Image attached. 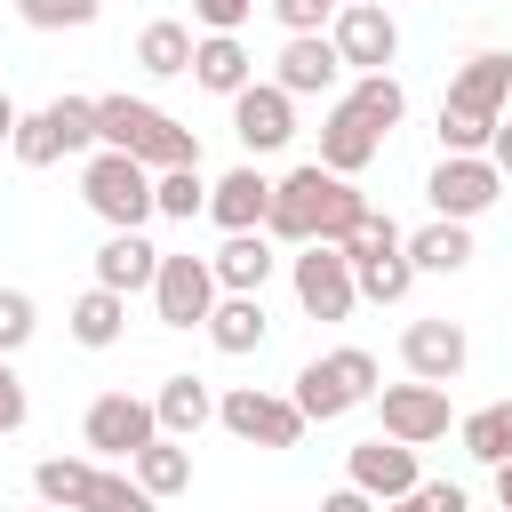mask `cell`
<instances>
[{"label":"cell","mask_w":512,"mask_h":512,"mask_svg":"<svg viewBox=\"0 0 512 512\" xmlns=\"http://www.w3.org/2000/svg\"><path fill=\"white\" fill-rule=\"evenodd\" d=\"M368 216V200L352 192V176H328L320 160H304V168H288L280 184H272V216H264V240H288V248H336L352 224Z\"/></svg>","instance_id":"1"},{"label":"cell","mask_w":512,"mask_h":512,"mask_svg":"<svg viewBox=\"0 0 512 512\" xmlns=\"http://www.w3.org/2000/svg\"><path fill=\"white\" fill-rule=\"evenodd\" d=\"M96 144L104 152H128L136 168L168 176V168H200V136L184 120H168L160 104L144 96H96Z\"/></svg>","instance_id":"2"},{"label":"cell","mask_w":512,"mask_h":512,"mask_svg":"<svg viewBox=\"0 0 512 512\" xmlns=\"http://www.w3.org/2000/svg\"><path fill=\"white\" fill-rule=\"evenodd\" d=\"M504 104H512V56H496V48L464 56L440 96V152H488Z\"/></svg>","instance_id":"3"},{"label":"cell","mask_w":512,"mask_h":512,"mask_svg":"<svg viewBox=\"0 0 512 512\" xmlns=\"http://www.w3.org/2000/svg\"><path fill=\"white\" fill-rule=\"evenodd\" d=\"M288 400H296L304 424H336V416H352V408L376 400V360L360 344H336V352H320V360L296 368V392Z\"/></svg>","instance_id":"4"},{"label":"cell","mask_w":512,"mask_h":512,"mask_svg":"<svg viewBox=\"0 0 512 512\" xmlns=\"http://www.w3.org/2000/svg\"><path fill=\"white\" fill-rule=\"evenodd\" d=\"M80 200L112 224V232H144L152 224V168H136L128 152H88L80 160Z\"/></svg>","instance_id":"5"},{"label":"cell","mask_w":512,"mask_h":512,"mask_svg":"<svg viewBox=\"0 0 512 512\" xmlns=\"http://www.w3.org/2000/svg\"><path fill=\"white\" fill-rule=\"evenodd\" d=\"M216 424H224L232 440H248V448H296V440H304L296 400H288V392H264V384L216 392Z\"/></svg>","instance_id":"6"},{"label":"cell","mask_w":512,"mask_h":512,"mask_svg":"<svg viewBox=\"0 0 512 512\" xmlns=\"http://www.w3.org/2000/svg\"><path fill=\"white\" fill-rule=\"evenodd\" d=\"M432 216H448V224H472V216H488L496 200H504V176L488 168V152H440V168H432Z\"/></svg>","instance_id":"7"},{"label":"cell","mask_w":512,"mask_h":512,"mask_svg":"<svg viewBox=\"0 0 512 512\" xmlns=\"http://www.w3.org/2000/svg\"><path fill=\"white\" fill-rule=\"evenodd\" d=\"M376 416H384V440L400 448H432L448 440V384H376Z\"/></svg>","instance_id":"8"},{"label":"cell","mask_w":512,"mask_h":512,"mask_svg":"<svg viewBox=\"0 0 512 512\" xmlns=\"http://www.w3.org/2000/svg\"><path fill=\"white\" fill-rule=\"evenodd\" d=\"M216 272H208V256H160V272H152V312H160V328H200L208 312H216Z\"/></svg>","instance_id":"9"},{"label":"cell","mask_w":512,"mask_h":512,"mask_svg":"<svg viewBox=\"0 0 512 512\" xmlns=\"http://www.w3.org/2000/svg\"><path fill=\"white\" fill-rule=\"evenodd\" d=\"M80 440L96 448V456H136V448H152L160 440V424H152V400H136V392H96L88 400V416H80Z\"/></svg>","instance_id":"10"},{"label":"cell","mask_w":512,"mask_h":512,"mask_svg":"<svg viewBox=\"0 0 512 512\" xmlns=\"http://www.w3.org/2000/svg\"><path fill=\"white\" fill-rule=\"evenodd\" d=\"M328 48H336L344 72H384V64L400 56V24H392L376 0H360V8H336V16H328Z\"/></svg>","instance_id":"11"},{"label":"cell","mask_w":512,"mask_h":512,"mask_svg":"<svg viewBox=\"0 0 512 512\" xmlns=\"http://www.w3.org/2000/svg\"><path fill=\"white\" fill-rule=\"evenodd\" d=\"M288 280H296V304L312 312V320H344L352 304H360V288H352V264L336 256V248H296L288 256Z\"/></svg>","instance_id":"12"},{"label":"cell","mask_w":512,"mask_h":512,"mask_svg":"<svg viewBox=\"0 0 512 512\" xmlns=\"http://www.w3.org/2000/svg\"><path fill=\"white\" fill-rule=\"evenodd\" d=\"M464 360H472V336H464L456 320H408V328H400V368H408L416 384H456Z\"/></svg>","instance_id":"13"},{"label":"cell","mask_w":512,"mask_h":512,"mask_svg":"<svg viewBox=\"0 0 512 512\" xmlns=\"http://www.w3.org/2000/svg\"><path fill=\"white\" fill-rule=\"evenodd\" d=\"M424 472H416V448H400V440H360L352 456H344V488H360L368 504H392V496H408Z\"/></svg>","instance_id":"14"},{"label":"cell","mask_w":512,"mask_h":512,"mask_svg":"<svg viewBox=\"0 0 512 512\" xmlns=\"http://www.w3.org/2000/svg\"><path fill=\"white\" fill-rule=\"evenodd\" d=\"M232 136L248 144V160H256V152H280V144L296 136V96H280L272 80H248V88L232 96Z\"/></svg>","instance_id":"15"},{"label":"cell","mask_w":512,"mask_h":512,"mask_svg":"<svg viewBox=\"0 0 512 512\" xmlns=\"http://www.w3.org/2000/svg\"><path fill=\"white\" fill-rule=\"evenodd\" d=\"M336 80H344V64H336L328 32H296V40H280V56H272V88H280V96H328Z\"/></svg>","instance_id":"16"},{"label":"cell","mask_w":512,"mask_h":512,"mask_svg":"<svg viewBox=\"0 0 512 512\" xmlns=\"http://www.w3.org/2000/svg\"><path fill=\"white\" fill-rule=\"evenodd\" d=\"M208 216H216V232H264V216H272V176H256V160L224 168V176L208 184Z\"/></svg>","instance_id":"17"},{"label":"cell","mask_w":512,"mask_h":512,"mask_svg":"<svg viewBox=\"0 0 512 512\" xmlns=\"http://www.w3.org/2000/svg\"><path fill=\"white\" fill-rule=\"evenodd\" d=\"M376 152H384V136H376V128L336 96V104H328V120H320V168H328V176H360Z\"/></svg>","instance_id":"18"},{"label":"cell","mask_w":512,"mask_h":512,"mask_svg":"<svg viewBox=\"0 0 512 512\" xmlns=\"http://www.w3.org/2000/svg\"><path fill=\"white\" fill-rule=\"evenodd\" d=\"M192 80H200L208 96L232 104V96L256 80V56L240 48V32H200V40H192Z\"/></svg>","instance_id":"19"},{"label":"cell","mask_w":512,"mask_h":512,"mask_svg":"<svg viewBox=\"0 0 512 512\" xmlns=\"http://www.w3.org/2000/svg\"><path fill=\"white\" fill-rule=\"evenodd\" d=\"M272 240L264 232H224V248L208 256V272H216V288L224 296H264V280H272Z\"/></svg>","instance_id":"20"},{"label":"cell","mask_w":512,"mask_h":512,"mask_svg":"<svg viewBox=\"0 0 512 512\" xmlns=\"http://www.w3.org/2000/svg\"><path fill=\"white\" fill-rule=\"evenodd\" d=\"M152 424H160V440H192V432L216 424V392H208L200 376H160V392H152Z\"/></svg>","instance_id":"21"},{"label":"cell","mask_w":512,"mask_h":512,"mask_svg":"<svg viewBox=\"0 0 512 512\" xmlns=\"http://www.w3.org/2000/svg\"><path fill=\"white\" fill-rule=\"evenodd\" d=\"M152 272H160V248H152L144 232H112V240L96 248V288H112V296L152 288Z\"/></svg>","instance_id":"22"},{"label":"cell","mask_w":512,"mask_h":512,"mask_svg":"<svg viewBox=\"0 0 512 512\" xmlns=\"http://www.w3.org/2000/svg\"><path fill=\"white\" fill-rule=\"evenodd\" d=\"M200 328H208V344H216L224 360H240V352H264V336H272V320H264V296H216V312H208Z\"/></svg>","instance_id":"23"},{"label":"cell","mask_w":512,"mask_h":512,"mask_svg":"<svg viewBox=\"0 0 512 512\" xmlns=\"http://www.w3.org/2000/svg\"><path fill=\"white\" fill-rule=\"evenodd\" d=\"M400 248H408V264H416V272H464V264H472V224L432 216V224H416Z\"/></svg>","instance_id":"24"},{"label":"cell","mask_w":512,"mask_h":512,"mask_svg":"<svg viewBox=\"0 0 512 512\" xmlns=\"http://www.w3.org/2000/svg\"><path fill=\"white\" fill-rule=\"evenodd\" d=\"M128 480H136L152 504H160V496H184V488H192V448H184V440H152V448L128 456Z\"/></svg>","instance_id":"25"},{"label":"cell","mask_w":512,"mask_h":512,"mask_svg":"<svg viewBox=\"0 0 512 512\" xmlns=\"http://www.w3.org/2000/svg\"><path fill=\"white\" fill-rule=\"evenodd\" d=\"M136 64H144L152 80H184V72H192V24L152 16V24L136 32Z\"/></svg>","instance_id":"26"},{"label":"cell","mask_w":512,"mask_h":512,"mask_svg":"<svg viewBox=\"0 0 512 512\" xmlns=\"http://www.w3.org/2000/svg\"><path fill=\"white\" fill-rule=\"evenodd\" d=\"M120 328H128V296H112V288H88V296L72 304V344H88V352H112V344H120Z\"/></svg>","instance_id":"27"},{"label":"cell","mask_w":512,"mask_h":512,"mask_svg":"<svg viewBox=\"0 0 512 512\" xmlns=\"http://www.w3.org/2000/svg\"><path fill=\"white\" fill-rule=\"evenodd\" d=\"M456 440H464V456H480L488 472H496V464H512V400L472 408V416L456 424Z\"/></svg>","instance_id":"28"},{"label":"cell","mask_w":512,"mask_h":512,"mask_svg":"<svg viewBox=\"0 0 512 512\" xmlns=\"http://www.w3.org/2000/svg\"><path fill=\"white\" fill-rule=\"evenodd\" d=\"M344 104H352L376 136H392V128H400V112H408V88H400L392 72H360V80L344 88Z\"/></svg>","instance_id":"29"},{"label":"cell","mask_w":512,"mask_h":512,"mask_svg":"<svg viewBox=\"0 0 512 512\" xmlns=\"http://www.w3.org/2000/svg\"><path fill=\"white\" fill-rule=\"evenodd\" d=\"M88 480H96V464H88V456H40V464H32V496H40V504H56V512H80Z\"/></svg>","instance_id":"30"},{"label":"cell","mask_w":512,"mask_h":512,"mask_svg":"<svg viewBox=\"0 0 512 512\" xmlns=\"http://www.w3.org/2000/svg\"><path fill=\"white\" fill-rule=\"evenodd\" d=\"M8 152H16V168H56L72 144H64V128H56V112L40 104V112H16V136H8Z\"/></svg>","instance_id":"31"},{"label":"cell","mask_w":512,"mask_h":512,"mask_svg":"<svg viewBox=\"0 0 512 512\" xmlns=\"http://www.w3.org/2000/svg\"><path fill=\"white\" fill-rule=\"evenodd\" d=\"M152 216H176V224L208 216V184H200V168H168V176H152Z\"/></svg>","instance_id":"32"},{"label":"cell","mask_w":512,"mask_h":512,"mask_svg":"<svg viewBox=\"0 0 512 512\" xmlns=\"http://www.w3.org/2000/svg\"><path fill=\"white\" fill-rule=\"evenodd\" d=\"M352 288H360L368 304H400V296L416 288V264H408V248H392V256H376V264H352Z\"/></svg>","instance_id":"33"},{"label":"cell","mask_w":512,"mask_h":512,"mask_svg":"<svg viewBox=\"0 0 512 512\" xmlns=\"http://www.w3.org/2000/svg\"><path fill=\"white\" fill-rule=\"evenodd\" d=\"M400 240H408V232H400L392 216H376V208H368V216H360V224L336 240V256H344V264H376V256H392Z\"/></svg>","instance_id":"34"},{"label":"cell","mask_w":512,"mask_h":512,"mask_svg":"<svg viewBox=\"0 0 512 512\" xmlns=\"http://www.w3.org/2000/svg\"><path fill=\"white\" fill-rule=\"evenodd\" d=\"M80 512H160V504H152V496H144L128 472H104V464H96V480H88Z\"/></svg>","instance_id":"35"},{"label":"cell","mask_w":512,"mask_h":512,"mask_svg":"<svg viewBox=\"0 0 512 512\" xmlns=\"http://www.w3.org/2000/svg\"><path fill=\"white\" fill-rule=\"evenodd\" d=\"M96 8L104 0H16V16L32 32H80V24H96Z\"/></svg>","instance_id":"36"},{"label":"cell","mask_w":512,"mask_h":512,"mask_svg":"<svg viewBox=\"0 0 512 512\" xmlns=\"http://www.w3.org/2000/svg\"><path fill=\"white\" fill-rule=\"evenodd\" d=\"M32 328H40V304L24 288H0V360H16L32 344Z\"/></svg>","instance_id":"37"},{"label":"cell","mask_w":512,"mask_h":512,"mask_svg":"<svg viewBox=\"0 0 512 512\" xmlns=\"http://www.w3.org/2000/svg\"><path fill=\"white\" fill-rule=\"evenodd\" d=\"M376 512H472V504H464L456 480H416L408 496H392V504H376Z\"/></svg>","instance_id":"38"},{"label":"cell","mask_w":512,"mask_h":512,"mask_svg":"<svg viewBox=\"0 0 512 512\" xmlns=\"http://www.w3.org/2000/svg\"><path fill=\"white\" fill-rule=\"evenodd\" d=\"M48 112H56V128H64L72 152H96V96H56Z\"/></svg>","instance_id":"39"},{"label":"cell","mask_w":512,"mask_h":512,"mask_svg":"<svg viewBox=\"0 0 512 512\" xmlns=\"http://www.w3.org/2000/svg\"><path fill=\"white\" fill-rule=\"evenodd\" d=\"M264 8L288 24V40H296V32H328V16H336L328 0H264Z\"/></svg>","instance_id":"40"},{"label":"cell","mask_w":512,"mask_h":512,"mask_svg":"<svg viewBox=\"0 0 512 512\" xmlns=\"http://www.w3.org/2000/svg\"><path fill=\"white\" fill-rule=\"evenodd\" d=\"M24 416H32V392H24L16 360H0V432H24Z\"/></svg>","instance_id":"41"},{"label":"cell","mask_w":512,"mask_h":512,"mask_svg":"<svg viewBox=\"0 0 512 512\" xmlns=\"http://www.w3.org/2000/svg\"><path fill=\"white\" fill-rule=\"evenodd\" d=\"M192 16H200V32H240L256 16V0H192Z\"/></svg>","instance_id":"42"},{"label":"cell","mask_w":512,"mask_h":512,"mask_svg":"<svg viewBox=\"0 0 512 512\" xmlns=\"http://www.w3.org/2000/svg\"><path fill=\"white\" fill-rule=\"evenodd\" d=\"M488 168L512 176V120H496V136H488Z\"/></svg>","instance_id":"43"},{"label":"cell","mask_w":512,"mask_h":512,"mask_svg":"<svg viewBox=\"0 0 512 512\" xmlns=\"http://www.w3.org/2000/svg\"><path fill=\"white\" fill-rule=\"evenodd\" d=\"M320 512H376V504H368L360 488H328V496H320Z\"/></svg>","instance_id":"44"},{"label":"cell","mask_w":512,"mask_h":512,"mask_svg":"<svg viewBox=\"0 0 512 512\" xmlns=\"http://www.w3.org/2000/svg\"><path fill=\"white\" fill-rule=\"evenodd\" d=\"M16 136V104H8V88H0V144Z\"/></svg>","instance_id":"45"},{"label":"cell","mask_w":512,"mask_h":512,"mask_svg":"<svg viewBox=\"0 0 512 512\" xmlns=\"http://www.w3.org/2000/svg\"><path fill=\"white\" fill-rule=\"evenodd\" d=\"M496 504L512 512V464H496Z\"/></svg>","instance_id":"46"},{"label":"cell","mask_w":512,"mask_h":512,"mask_svg":"<svg viewBox=\"0 0 512 512\" xmlns=\"http://www.w3.org/2000/svg\"><path fill=\"white\" fill-rule=\"evenodd\" d=\"M328 8H360V0H328Z\"/></svg>","instance_id":"47"},{"label":"cell","mask_w":512,"mask_h":512,"mask_svg":"<svg viewBox=\"0 0 512 512\" xmlns=\"http://www.w3.org/2000/svg\"><path fill=\"white\" fill-rule=\"evenodd\" d=\"M504 120H512V104H504Z\"/></svg>","instance_id":"48"},{"label":"cell","mask_w":512,"mask_h":512,"mask_svg":"<svg viewBox=\"0 0 512 512\" xmlns=\"http://www.w3.org/2000/svg\"><path fill=\"white\" fill-rule=\"evenodd\" d=\"M40 512H56V504H40Z\"/></svg>","instance_id":"49"}]
</instances>
